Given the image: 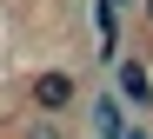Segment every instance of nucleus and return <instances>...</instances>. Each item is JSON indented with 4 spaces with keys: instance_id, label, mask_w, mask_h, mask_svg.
<instances>
[{
    "instance_id": "f257e3e1",
    "label": "nucleus",
    "mask_w": 153,
    "mask_h": 139,
    "mask_svg": "<svg viewBox=\"0 0 153 139\" xmlns=\"http://www.w3.org/2000/svg\"><path fill=\"white\" fill-rule=\"evenodd\" d=\"M87 126H93L100 139H153L146 126L126 119V99H120V93H93V99H87Z\"/></svg>"
},
{
    "instance_id": "7ed1b4c3",
    "label": "nucleus",
    "mask_w": 153,
    "mask_h": 139,
    "mask_svg": "<svg viewBox=\"0 0 153 139\" xmlns=\"http://www.w3.org/2000/svg\"><path fill=\"white\" fill-rule=\"evenodd\" d=\"M120 99H133V113L153 106V73H146L140 60H120Z\"/></svg>"
},
{
    "instance_id": "20e7f679",
    "label": "nucleus",
    "mask_w": 153,
    "mask_h": 139,
    "mask_svg": "<svg viewBox=\"0 0 153 139\" xmlns=\"http://www.w3.org/2000/svg\"><path fill=\"white\" fill-rule=\"evenodd\" d=\"M20 139H67V132L53 126V113H33L27 126H20Z\"/></svg>"
},
{
    "instance_id": "f03ea898",
    "label": "nucleus",
    "mask_w": 153,
    "mask_h": 139,
    "mask_svg": "<svg viewBox=\"0 0 153 139\" xmlns=\"http://www.w3.org/2000/svg\"><path fill=\"white\" fill-rule=\"evenodd\" d=\"M27 99H33V113H73V106H80V86H73V73H33V86H27Z\"/></svg>"
}]
</instances>
